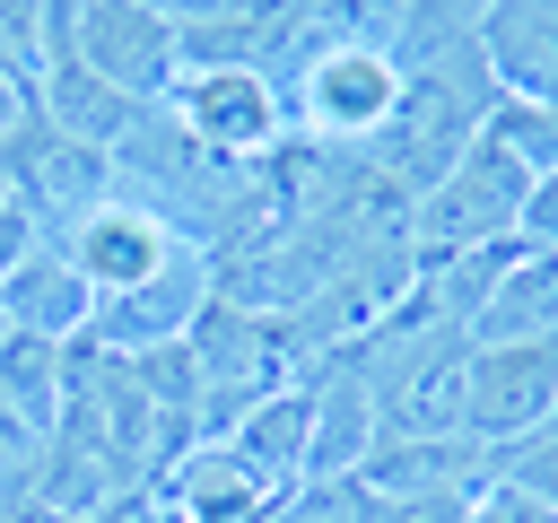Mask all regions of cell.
Instances as JSON below:
<instances>
[{
    "label": "cell",
    "mask_w": 558,
    "mask_h": 523,
    "mask_svg": "<svg viewBox=\"0 0 558 523\" xmlns=\"http://www.w3.org/2000/svg\"><path fill=\"white\" fill-rule=\"evenodd\" d=\"M113 200H131L140 218H157L174 244L218 253V244L253 218V200H262V166H227V157H209L166 105H148V113L122 131V148H113Z\"/></svg>",
    "instance_id": "obj_1"
},
{
    "label": "cell",
    "mask_w": 558,
    "mask_h": 523,
    "mask_svg": "<svg viewBox=\"0 0 558 523\" xmlns=\"http://www.w3.org/2000/svg\"><path fill=\"white\" fill-rule=\"evenodd\" d=\"M279 96H288V131H296V139L357 157V148L392 122L401 70H392V52H375V44H323V52H305V61L279 78Z\"/></svg>",
    "instance_id": "obj_2"
},
{
    "label": "cell",
    "mask_w": 558,
    "mask_h": 523,
    "mask_svg": "<svg viewBox=\"0 0 558 523\" xmlns=\"http://www.w3.org/2000/svg\"><path fill=\"white\" fill-rule=\"evenodd\" d=\"M523 192H532V174H523L506 148L471 139V148L410 200V253H418V262H445V253H471V244H506Z\"/></svg>",
    "instance_id": "obj_3"
},
{
    "label": "cell",
    "mask_w": 558,
    "mask_h": 523,
    "mask_svg": "<svg viewBox=\"0 0 558 523\" xmlns=\"http://www.w3.org/2000/svg\"><path fill=\"white\" fill-rule=\"evenodd\" d=\"M0 174H9V200L44 227V244H70V235L113 200V157L87 148V139H70V131H52L44 105H35V122L0 148Z\"/></svg>",
    "instance_id": "obj_4"
},
{
    "label": "cell",
    "mask_w": 558,
    "mask_h": 523,
    "mask_svg": "<svg viewBox=\"0 0 558 523\" xmlns=\"http://www.w3.org/2000/svg\"><path fill=\"white\" fill-rule=\"evenodd\" d=\"M558 418V340H497L462 366V436L506 453Z\"/></svg>",
    "instance_id": "obj_5"
},
{
    "label": "cell",
    "mask_w": 558,
    "mask_h": 523,
    "mask_svg": "<svg viewBox=\"0 0 558 523\" xmlns=\"http://www.w3.org/2000/svg\"><path fill=\"white\" fill-rule=\"evenodd\" d=\"M166 113H174L209 157H227V166H262V157L288 139V96H279V78H262V70H183L174 96H166Z\"/></svg>",
    "instance_id": "obj_6"
},
{
    "label": "cell",
    "mask_w": 558,
    "mask_h": 523,
    "mask_svg": "<svg viewBox=\"0 0 558 523\" xmlns=\"http://www.w3.org/2000/svg\"><path fill=\"white\" fill-rule=\"evenodd\" d=\"M218 296V270H209V253H174L157 279H140V288H122V296H96V314H87V340L96 349H113V357H140V349H166V340H183L192 323H201V305Z\"/></svg>",
    "instance_id": "obj_7"
},
{
    "label": "cell",
    "mask_w": 558,
    "mask_h": 523,
    "mask_svg": "<svg viewBox=\"0 0 558 523\" xmlns=\"http://www.w3.org/2000/svg\"><path fill=\"white\" fill-rule=\"evenodd\" d=\"M314 375V445H305V479H357V462L375 453V392L349 357V340L331 357L305 366Z\"/></svg>",
    "instance_id": "obj_8"
},
{
    "label": "cell",
    "mask_w": 558,
    "mask_h": 523,
    "mask_svg": "<svg viewBox=\"0 0 558 523\" xmlns=\"http://www.w3.org/2000/svg\"><path fill=\"white\" fill-rule=\"evenodd\" d=\"M480 61H488L497 96L558 105V0H488Z\"/></svg>",
    "instance_id": "obj_9"
},
{
    "label": "cell",
    "mask_w": 558,
    "mask_h": 523,
    "mask_svg": "<svg viewBox=\"0 0 558 523\" xmlns=\"http://www.w3.org/2000/svg\"><path fill=\"white\" fill-rule=\"evenodd\" d=\"M61 253H70V270H78L96 296H122V288L157 279V270H166L183 244H174L157 218H140L131 200H105V209H96V218H87V227L61 244Z\"/></svg>",
    "instance_id": "obj_10"
},
{
    "label": "cell",
    "mask_w": 558,
    "mask_h": 523,
    "mask_svg": "<svg viewBox=\"0 0 558 523\" xmlns=\"http://www.w3.org/2000/svg\"><path fill=\"white\" fill-rule=\"evenodd\" d=\"M253 479L270 488H305V445H314V375H288L279 392H262L227 436H218Z\"/></svg>",
    "instance_id": "obj_11"
},
{
    "label": "cell",
    "mask_w": 558,
    "mask_h": 523,
    "mask_svg": "<svg viewBox=\"0 0 558 523\" xmlns=\"http://www.w3.org/2000/svg\"><path fill=\"white\" fill-rule=\"evenodd\" d=\"M35 105H44V122L52 131H70V139H87V148H122V131L148 113V105H131V96H113L70 44H44V78H35Z\"/></svg>",
    "instance_id": "obj_12"
},
{
    "label": "cell",
    "mask_w": 558,
    "mask_h": 523,
    "mask_svg": "<svg viewBox=\"0 0 558 523\" xmlns=\"http://www.w3.org/2000/svg\"><path fill=\"white\" fill-rule=\"evenodd\" d=\"M0 314H9V331H35V340H87V314H96V288L70 270V253L61 244H44L26 270H9L0 279Z\"/></svg>",
    "instance_id": "obj_13"
},
{
    "label": "cell",
    "mask_w": 558,
    "mask_h": 523,
    "mask_svg": "<svg viewBox=\"0 0 558 523\" xmlns=\"http://www.w3.org/2000/svg\"><path fill=\"white\" fill-rule=\"evenodd\" d=\"M497 340H558V253H514V270L471 314V349Z\"/></svg>",
    "instance_id": "obj_14"
},
{
    "label": "cell",
    "mask_w": 558,
    "mask_h": 523,
    "mask_svg": "<svg viewBox=\"0 0 558 523\" xmlns=\"http://www.w3.org/2000/svg\"><path fill=\"white\" fill-rule=\"evenodd\" d=\"M488 148H506L523 174H558V105H523V96H497L488 122H480Z\"/></svg>",
    "instance_id": "obj_15"
},
{
    "label": "cell",
    "mask_w": 558,
    "mask_h": 523,
    "mask_svg": "<svg viewBox=\"0 0 558 523\" xmlns=\"http://www.w3.org/2000/svg\"><path fill=\"white\" fill-rule=\"evenodd\" d=\"M497 488H514V497H532V506L558 514V427L506 445V453H497Z\"/></svg>",
    "instance_id": "obj_16"
},
{
    "label": "cell",
    "mask_w": 558,
    "mask_h": 523,
    "mask_svg": "<svg viewBox=\"0 0 558 523\" xmlns=\"http://www.w3.org/2000/svg\"><path fill=\"white\" fill-rule=\"evenodd\" d=\"M0 70L9 78H44V0H0Z\"/></svg>",
    "instance_id": "obj_17"
},
{
    "label": "cell",
    "mask_w": 558,
    "mask_h": 523,
    "mask_svg": "<svg viewBox=\"0 0 558 523\" xmlns=\"http://www.w3.org/2000/svg\"><path fill=\"white\" fill-rule=\"evenodd\" d=\"M514 244L523 253H558V174H532V192L514 209Z\"/></svg>",
    "instance_id": "obj_18"
},
{
    "label": "cell",
    "mask_w": 558,
    "mask_h": 523,
    "mask_svg": "<svg viewBox=\"0 0 558 523\" xmlns=\"http://www.w3.org/2000/svg\"><path fill=\"white\" fill-rule=\"evenodd\" d=\"M35 253H44V227H35V218L9 200V209H0V279H9V270H26Z\"/></svg>",
    "instance_id": "obj_19"
},
{
    "label": "cell",
    "mask_w": 558,
    "mask_h": 523,
    "mask_svg": "<svg viewBox=\"0 0 558 523\" xmlns=\"http://www.w3.org/2000/svg\"><path fill=\"white\" fill-rule=\"evenodd\" d=\"M35 462H44V453H17V445L0 436V514H17V506L35 497Z\"/></svg>",
    "instance_id": "obj_20"
},
{
    "label": "cell",
    "mask_w": 558,
    "mask_h": 523,
    "mask_svg": "<svg viewBox=\"0 0 558 523\" xmlns=\"http://www.w3.org/2000/svg\"><path fill=\"white\" fill-rule=\"evenodd\" d=\"M26 122H35V87H26V78H9V70H0V148H9V139H17V131H26Z\"/></svg>",
    "instance_id": "obj_21"
},
{
    "label": "cell",
    "mask_w": 558,
    "mask_h": 523,
    "mask_svg": "<svg viewBox=\"0 0 558 523\" xmlns=\"http://www.w3.org/2000/svg\"><path fill=\"white\" fill-rule=\"evenodd\" d=\"M131 9H148V17H166V26H201V17H218L227 0H131Z\"/></svg>",
    "instance_id": "obj_22"
},
{
    "label": "cell",
    "mask_w": 558,
    "mask_h": 523,
    "mask_svg": "<svg viewBox=\"0 0 558 523\" xmlns=\"http://www.w3.org/2000/svg\"><path fill=\"white\" fill-rule=\"evenodd\" d=\"M0 209H9V174H0Z\"/></svg>",
    "instance_id": "obj_23"
},
{
    "label": "cell",
    "mask_w": 558,
    "mask_h": 523,
    "mask_svg": "<svg viewBox=\"0 0 558 523\" xmlns=\"http://www.w3.org/2000/svg\"><path fill=\"white\" fill-rule=\"evenodd\" d=\"M0 331H9V314H0Z\"/></svg>",
    "instance_id": "obj_24"
},
{
    "label": "cell",
    "mask_w": 558,
    "mask_h": 523,
    "mask_svg": "<svg viewBox=\"0 0 558 523\" xmlns=\"http://www.w3.org/2000/svg\"><path fill=\"white\" fill-rule=\"evenodd\" d=\"M549 427H558V418H549Z\"/></svg>",
    "instance_id": "obj_25"
}]
</instances>
